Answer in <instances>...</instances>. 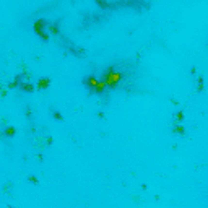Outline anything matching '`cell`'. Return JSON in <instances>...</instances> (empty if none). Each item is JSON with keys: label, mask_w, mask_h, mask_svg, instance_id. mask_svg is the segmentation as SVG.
I'll return each mask as SVG.
<instances>
[{"label": "cell", "mask_w": 208, "mask_h": 208, "mask_svg": "<svg viewBox=\"0 0 208 208\" xmlns=\"http://www.w3.org/2000/svg\"><path fill=\"white\" fill-rule=\"evenodd\" d=\"M47 85H49V80H47V78H46V80H42V81L39 83V86H41V88H46Z\"/></svg>", "instance_id": "obj_4"}, {"label": "cell", "mask_w": 208, "mask_h": 208, "mask_svg": "<svg viewBox=\"0 0 208 208\" xmlns=\"http://www.w3.org/2000/svg\"><path fill=\"white\" fill-rule=\"evenodd\" d=\"M5 135H15V128H7V132H5Z\"/></svg>", "instance_id": "obj_5"}, {"label": "cell", "mask_w": 208, "mask_h": 208, "mask_svg": "<svg viewBox=\"0 0 208 208\" xmlns=\"http://www.w3.org/2000/svg\"><path fill=\"white\" fill-rule=\"evenodd\" d=\"M122 78H124V75H122L120 72L115 70L114 67H109V68L103 73V78H101V80L104 81V85L107 88H115L122 81Z\"/></svg>", "instance_id": "obj_1"}, {"label": "cell", "mask_w": 208, "mask_h": 208, "mask_svg": "<svg viewBox=\"0 0 208 208\" xmlns=\"http://www.w3.org/2000/svg\"><path fill=\"white\" fill-rule=\"evenodd\" d=\"M83 83H85V86L89 89V91H93V93H98V94H103L107 86L104 85L103 80H98V78L94 77V75H89V77H85L83 78Z\"/></svg>", "instance_id": "obj_2"}, {"label": "cell", "mask_w": 208, "mask_h": 208, "mask_svg": "<svg viewBox=\"0 0 208 208\" xmlns=\"http://www.w3.org/2000/svg\"><path fill=\"white\" fill-rule=\"evenodd\" d=\"M44 24H47V23L44 21V20H39V21H36V23H34V29H36V33H38L39 36H41V38L44 39V41H47V39H49V36H47V34H46V33L42 31L44 28H46Z\"/></svg>", "instance_id": "obj_3"}]
</instances>
